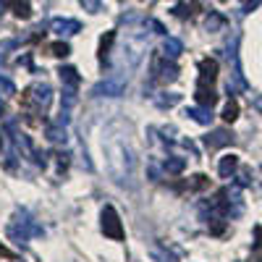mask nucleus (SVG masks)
<instances>
[{"mask_svg": "<svg viewBox=\"0 0 262 262\" xmlns=\"http://www.w3.org/2000/svg\"><path fill=\"white\" fill-rule=\"evenodd\" d=\"M163 168H165L168 173H181V170L186 168V158H168V160L163 163Z\"/></svg>", "mask_w": 262, "mask_h": 262, "instance_id": "20", "label": "nucleus"}, {"mask_svg": "<svg viewBox=\"0 0 262 262\" xmlns=\"http://www.w3.org/2000/svg\"><path fill=\"white\" fill-rule=\"evenodd\" d=\"M184 53V45H181V39H176V37H165V42H163V55L165 58H179Z\"/></svg>", "mask_w": 262, "mask_h": 262, "instance_id": "13", "label": "nucleus"}, {"mask_svg": "<svg viewBox=\"0 0 262 262\" xmlns=\"http://www.w3.org/2000/svg\"><path fill=\"white\" fill-rule=\"evenodd\" d=\"M50 32H55L58 37H71L81 32V24L76 18H53L50 21Z\"/></svg>", "mask_w": 262, "mask_h": 262, "instance_id": "6", "label": "nucleus"}, {"mask_svg": "<svg viewBox=\"0 0 262 262\" xmlns=\"http://www.w3.org/2000/svg\"><path fill=\"white\" fill-rule=\"evenodd\" d=\"M0 63H3V53H0Z\"/></svg>", "mask_w": 262, "mask_h": 262, "instance_id": "35", "label": "nucleus"}, {"mask_svg": "<svg viewBox=\"0 0 262 262\" xmlns=\"http://www.w3.org/2000/svg\"><path fill=\"white\" fill-rule=\"evenodd\" d=\"M254 244H257V247H262V226H257V228H254Z\"/></svg>", "mask_w": 262, "mask_h": 262, "instance_id": "30", "label": "nucleus"}, {"mask_svg": "<svg viewBox=\"0 0 262 262\" xmlns=\"http://www.w3.org/2000/svg\"><path fill=\"white\" fill-rule=\"evenodd\" d=\"M173 13H176V16H181V18H186V16H189L191 11H189L186 6H176V8H173Z\"/></svg>", "mask_w": 262, "mask_h": 262, "instance_id": "29", "label": "nucleus"}, {"mask_svg": "<svg viewBox=\"0 0 262 262\" xmlns=\"http://www.w3.org/2000/svg\"><path fill=\"white\" fill-rule=\"evenodd\" d=\"M207 186H210V179L202 176V173L191 176V181H189V189H191V191H202V189H207Z\"/></svg>", "mask_w": 262, "mask_h": 262, "instance_id": "21", "label": "nucleus"}, {"mask_svg": "<svg viewBox=\"0 0 262 262\" xmlns=\"http://www.w3.org/2000/svg\"><path fill=\"white\" fill-rule=\"evenodd\" d=\"M233 142V134L228 128H217V131H212L210 137H205V144L210 147V149H217V147H226V144H231Z\"/></svg>", "mask_w": 262, "mask_h": 262, "instance_id": "7", "label": "nucleus"}, {"mask_svg": "<svg viewBox=\"0 0 262 262\" xmlns=\"http://www.w3.org/2000/svg\"><path fill=\"white\" fill-rule=\"evenodd\" d=\"M221 118L226 121V123H233L236 118H238V102L236 100H231L226 107H223V113H221Z\"/></svg>", "mask_w": 262, "mask_h": 262, "instance_id": "19", "label": "nucleus"}, {"mask_svg": "<svg viewBox=\"0 0 262 262\" xmlns=\"http://www.w3.org/2000/svg\"><path fill=\"white\" fill-rule=\"evenodd\" d=\"M50 100H53V90H50V84H45V81L32 84L29 90H24V95H21L24 107H34V111H45V107L50 105Z\"/></svg>", "mask_w": 262, "mask_h": 262, "instance_id": "2", "label": "nucleus"}, {"mask_svg": "<svg viewBox=\"0 0 262 262\" xmlns=\"http://www.w3.org/2000/svg\"><path fill=\"white\" fill-rule=\"evenodd\" d=\"M116 39V32H105V37L100 39V63L107 60V55H111V45Z\"/></svg>", "mask_w": 262, "mask_h": 262, "instance_id": "18", "label": "nucleus"}, {"mask_svg": "<svg viewBox=\"0 0 262 262\" xmlns=\"http://www.w3.org/2000/svg\"><path fill=\"white\" fill-rule=\"evenodd\" d=\"M236 168H238V158L236 155H226L221 160V165H217V173H221V179H231Z\"/></svg>", "mask_w": 262, "mask_h": 262, "instance_id": "16", "label": "nucleus"}, {"mask_svg": "<svg viewBox=\"0 0 262 262\" xmlns=\"http://www.w3.org/2000/svg\"><path fill=\"white\" fill-rule=\"evenodd\" d=\"M6 11V6H3V0H0V13H3Z\"/></svg>", "mask_w": 262, "mask_h": 262, "instance_id": "33", "label": "nucleus"}, {"mask_svg": "<svg viewBox=\"0 0 262 262\" xmlns=\"http://www.w3.org/2000/svg\"><path fill=\"white\" fill-rule=\"evenodd\" d=\"M11 236H18V238H27V236H42V228H39L34 221H29L27 215H21L18 221L11 226Z\"/></svg>", "mask_w": 262, "mask_h": 262, "instance_id": "5", "label": "nucleus"}, {"mask_svg": "<svg viewBox=\"0 0 262 262\" xmlns=\"http://www.w3.org/2000/svg\"><path fill=\"white\" fill-rule=\"evenodd\" d=\"M215 76H217V60H212V58L200 60V81L212 84V81H215Z\"/></svg>", "mask_w": 262, "mask_h": 262, "instance_id": "9", "label": "nucleus"}, {"mask_svg": "<svg viewBox=\"0 0 262 262\" xmlns=\"http://www.w3.org/2000/svg\"><path fill=\"white\" fill-rule=\"evenodd\" d=\"M179 100H181V95H163V97H158V105L160 107H173Z\"/></svg>", "mask_w": 262, "mask_h": 262, "instance_id": "23", "label": "nucleus"}, {"mask_svg": "<svg viewBox=\"0 0 262 262\" xmlns=\"http://www.w3.org/2000/svg\"><path fill=\"white\" fill-rule=\"evenodd\" d=\"M0 257H13V254H11V249H6L3 244H0Z\"/></svg>", "mask_w": 262, "mask_h": 262, "instance_id": "32", "label": "nucleus"}, {"mask_svg": "<svg viewBox=\"0 0 262 262\" xmlns=\"http://www.w3.org/2000/svg\"><path fill=\"white\" fill-rule=\"evenodd\" d=\"M0 95H16V86L8 79H3V76H0Z\"/></svg>", "mask_w": 262, "mask_h": 262, "instance_id": "25", "label": "nucleus"}, {"mask_svg": "<svg viewBox=\"0 0 262 262\" xmlns=\"http://www.w3.org/2000/svg\"><path fill=\"white\" fill-rule=\"evenodd\" d=\"M102 233L107 238H113V242L123 238V226H121V217L113 205H105V210H102Z\"/></svg>", "mask_w": 262, "mask_h": 262, "instance_id": "4", "label": "nucleus"}, {"mask_svg": "<svg viewBox=\"0 0 262 262\" xmlns=\"http://www.w3.org/2000/svg\"><path fill=\"white\" fill-rule=\"evenodd\" d=\"M60 102H63V107H71V105H76V95H74V90H71V86H69V90L63 92Z\"/></svg>", "mask_w": 262, "mask_h": 262, "instance_id": "24", "label": "nucleus"}, {"mask_svg": "<svg viewBox=\"0 0 262 262\" xmlns=\"http://www.w3.org/2000/svg\"><path fill=\"white\" fill-rule=\"evenodd\" d=\"M254 111H257V113H262V95H259V97H254Z\"/></svg>", "mask_w": 262, "mask_h": 262, "instance_id": "31", "label": "nucleus"}, {"mask_svg": "<svg viewBox=\"0 0 262 262\" xmlns=\"http://www.w3.org/2000/svg\"><path fill=\"white\" fill-rule=\"evenodd\" d=\"M259 3H262V0H247V3H244V13L257 11V8H259Z\"/></svg>", "mask_w": 262, "mask_h": 262, "instance_id": "27", "label": "nucleus"}, {"mask_svg": "<svg viewBox=\"0 0 262 262\" xmlns=\"http://www.w3.org/2000/svg\"><path fill=\"white\" fill-rule=\"evenodd\" d=\"M45 137L53 144H66V142H69V137H66V126H60V123H50L48 131H45Z\"/></svg>", "mask_w": 262, "mask_h": 262, "instance_id": "15", "label": "nucleus"}, {"mask_svg": "<svg viewBox=\"0 0 262 262\" xmlns=\"http://www.w3.org/2000/svg\"><path fill=\"white\" fill-rule=\"evenodd\" d=\"M196 102L200 105H205V107H212L215 105V100H217V95H215V90L210 84H205V81H200V86H196Z\"/></svg>", "mask_w": 262, "mask_h": 262, "instance_id": "8", "label": "nucleus"}, {"mask_svg": "<svg viewBox=\"0 0 262 262\" xmlns=\"http://www.w3.org/2000/svg\"><path fill=\"white\" fill-rule=\"evenodd\" d=\"M3 6L13 11V16L18 18H29L32 16V3L29 0H3Z\"/></svg>", "mask_w": 262, "mask_h": 262, "instance_id": "11", "label": "nucleus"}, {"mask_svg": "<svg viewBox=\"0 0 262 262\" xmlns=\"http://www.w3.org/2000/svg\"><path fill=\"white\" fill-rule=\"evenodd\" d=\"M58 76H60V81H63L66 86H71V90H76L79 81H81V76H79V71L74 69V66H60Z\"/></svg>", "mask_w": 262, "mask_h": 262, "instance_id": "12", "label": "nucleus"}, {"mask_svg": "<svg viewBox=\"0 0 262 262\" xmlns=\"http://www.w3.org/2000/svg\"><path fill=\"white\" fill-rule=\"evenodd\" d=\"M123 90H126V76L123 74H111L100 84H95L92 95L95 97H118V95H123Z\"/></svg>", "mask_w": 262, "mask_h": 262, "instance_id": "3", "label": "nucleus"}, {"mask_svg": "<svg viewBox=\"0 0 262 262\" xmlns=\"http://www.w3.org/2000/svg\"><path fill=\"white\" fill-rule=\"evenodd\" d=\"M81 6L90 11V13H100L102 11V6H100V0H81Z\"/></svg>", "mask_w": 262, "mask_h": 262, "instance_id": "26", "label": "nucleus"}, {"mask_svg": "<svg viewBox=\"0 0 262 262\" xmlns=\"http://www.w3.org/2000/svg\"><path fill=\"white\" fill-rule=\"evenodd\" d=\"M205 27H207V32H221L226 27V18L217 13V11H210L207 18H205Z\"/></svg>", "mask_w": 262, "mask_h": 262, "instance_id": "17", "label": "nucleus"}, {"mask_svg": "<svg viewBox=\"0 0 262 262\" xmlns=\"http://www.w3.org/2000/svg\"><path fill=\"white\" fill-rule=\"evenodd\" d=\"M0 116H3V100H0Z\"/></svg>", "mask_w": 262, "mask_h": 262, "instance_id": "34", "label": "nucleus"}, {"mask_svg": "<svg viewBox=\"0 0 262 262\" xmlns=\"http://www.w3.org/2000/svg\"><path fill=\"white\" fill-rule=\"evenodd\" d=\"M186 116L191 118V121H196V123H202V126H207L210 121H212V113H210V107H186Z\"/></svg>", "mask_w": 262, "mask_h": 262, "instance_id": "14", "label": "nucleus"}, {"mask_svg": "<svg viewBox=\"0 0 262 262\" xmlns=\"http://www.w3.org/2000/svg\"><path fill=\"white\" fill-rule=\"evenodd\" d=\"M102 149L107 152V168H111V176L116 181H123L126 176H131L134 170V152H131L128 142L123 137H118L116 142H102Z\"/></svg>", "mask_w": 262, "mask_h": 262, "instance_id": "1", "label": "nucleus"}, {"mask_svg": "<svg viewBox=\"0 0 262 262\" xmlns=\"http://www.w3.org/2000/svg\"><path fill=\"white\" fill-rule=\"evenodd\" d=\"M0 144H3V137H0Z\"/></svg>", "mask_w": 262, "mask_h": 262, "instance_id": "36", "label": "nucleus"}, {"mask_svg": "<svg viewBox=\"0 0 262 262\" xmlns=\"http://www.w3.org/2000/svg\"><path fill=\"white\" fill-rule=\"evenodd\" d=\"M155 71H158V76L163 79V81H176L179 79V66L176 63H163V60H155Z\"/></svg>", "mask_w": 262, "mask_h": 262, "instance_id": "10", "label": "nucleus"}, {"mask_svg": "<svg viewBox=\"0 0 262 262\" xmlns=\"http://www.w3.org/2000/svg\"><path fill=\"white\" fill-rule=\"evenodd\" d=\"M149 27H152V29H155V34H165V27L160 24V21H158V18H149Z\"/></svg>", "mask_w": 262, "mask_h": 262, "instance_id": "28", "label": "nucleus"}, {"mask_svg": "<svg viewBox=\"0 0 262 262\" xmlns=\"http://www.w3.org/2000/svg\"><path fill=\"white\" fill-rule=\"evenodd\" d=\"M48 50H50V55H55V58H66V55L71 53V48L66 45V42H53Z\"/></svg>", "mask_w": 262, "mask_h": 262, "instance_id": "22", "label": "nucleus"}]
</instances>
